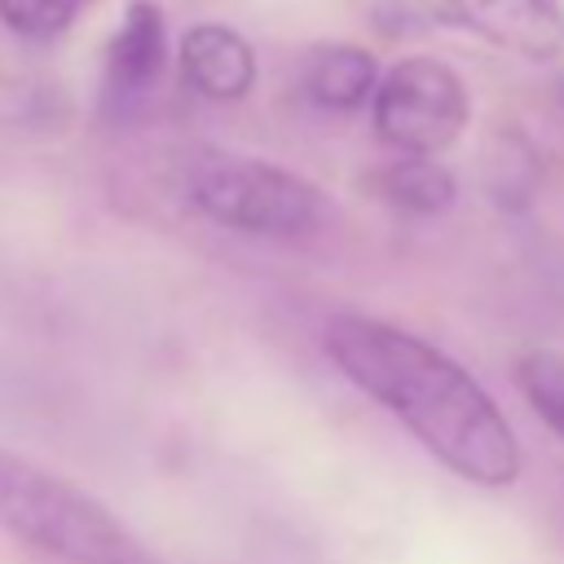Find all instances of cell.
Masks as SVG:
<instances>
[{
    "label": "cell",
    "instance_id": "8fae6325",
    "mask_svg": "<svg viewBox=\"0 0 564 564\" xmlns=\"http://www.w3.org/2000/svg\"><path fill=\"white\" fill-rule=\"evenodd\" d=\"M70 115L66 97L57 93V84H40L26 75H9L0 70V128H57Z\"/></svg>",
    "mask_w": 564,
    "mask_h": 564
},
{
    "label": "cell",
    "instance_id": "9c48e42d",
    "mask_svg": "<svg viewBox=\"0 0 564 564\" xmlns=\"http://www.w3.org/2000/svg\"><path fill=\"white\" fill-rule=\"evenodd\" d=\"M375 189H379L383 203H392L405 216H441L458 198L454 172L445 163H436V159H414V154L392 159L375 176Z\"/></svg>",
    "mask_w": 564,
    "mask_h": 564
},
{
    "label": "cell",
    "instance_id": "277c9868",
    "mask_svg": "<svg viewBox=\"0 0 564 564\" xmlns=\"http://www.w3.org/2000/svg\"><path fill=\"white\" fill-rule=\"evenodd\" d=\"M375 132L397 154L436 159L471 123V93L463 75L436 57L392 62L370 93Z\"/></svg>",
    "mask_w": 564,
    "mask_h": 564
},
{
    "label": "cell",
    "instance_id": "52a82bcc",
    "mask_svg": "<svg viewBox=\"0 0 564 564\" xmlns=\"http://www.w3.org/2000/svg\"><path fill=\"white\" fill-rule=\"evenodd\" d=\"M176 66L185 88L207 101H242L256 88V48L220 22H198L176 44Z\"/></svg>",
    "mask_w": 564,
    "mask_h": 564
},
{
    "label": "cell",
    "instance_id": "4fadbf2b",
    "mask_svg": "<svg viewBox=\"0 0 564 564\" xmlns=\"http://www.w3.org/2000/svg\"><path fill=\"white\" fill-rule=\"evenodd\" d=\"M97 0H0V22L22 35V40H57L66 35L84 9H93Z\"/></svg>",
    "mask_w": 564,
    "mask_h": 564
},
{
    "label": "cell",
    "instance_id": "ba28073f",
    "mask_svg": "<svg viewBox=\"0 0 564 564\" xmlns=\"http://www.w3.org/2000/svg\"><path fill=\"white\" fill-rule=\"evenodd\" d=\"M379 84V62L370 48L361 44H344V40H330V44H313L300 62V88L313 106L322 110H357L361 101H370Z\"/></svg>",
    "mask_w": 564,
    "mask_h": 564
},
{
    "label": "cell",
    "instance_id": "5bb4252c",
    "mask_svg": "<svg viewBox=\"0 0 564 564\" xmlns=\"http://www.w3.org/2000/svg\"><path fill=\"white\" fill-rule=\"evenodd\" d=\"M555 106H560V110H564V66H560V70H555Z\"/></svg>",
    "mask_w": 564,
    "mask_h": 564
},
{
    "label": "cell",
    "instance_id": "7a4b0ae2",
    "mask_svg": "<svg viewBox=\"0 0 564 564\" xmlns=\"http://www.w3.org/2000/svg\"><path fill=\"white\" fill-rule=\"evenodd\" d=\"M0 529L66 564H154L106 502L13 449H0Z\"/></svg>",
    "mask_w": 564,
    "mask_h": 564
},
{
    "label": "cell",
    "instance_id": "30bf717a",
    "mask_svg": "<svg viewBox=\"0 0 564 564\" xmlns=\"http://www.w3.org/2000/svg\"><path fill=\"white\" fill-rule=\"evenodd\" d=\"M516 388L533 405V414L564 441V352L533 348L516 361Z\"/></svg>",
    "mask_w": 564,
    "mask_h": 564
},
{
    "label": "cell",
    "instance_id": "3957f363",
    "mask_svg": "<svg viewBox=\"0 0 564 564\" xmlns=\"http://www.w3.org/2000/svg\"><path fill=\"white\" fill-rule=\"evenodd\" d=\"M181 194L203 220L251 238H295L326 216V194L313 181L238 150L189 154L181 167Z\"/></svg>",
    "mask_w": 564,
    "mask_h": 564
},
{
    "label": "cell",
    "instance_id": "7c38bea8",
    "mask_svg": "<svg viewBox=\"0 0 564 564\" xmlns=\"http://www.w3.org/2000/svg\"><path fill=\"white\" fill-rule=\"evenodd\" d=\"M485 185H489V194H494L502 207H511V212L529 207V198H533V189H538V159H533V150H529L516 132H507V137L494 145Z\"/></svg>",
    "mask_w": 564,
    "mask_h": 564
},
{
    "label": "cell",
    "instance_id": "5b68a950",
    "mask_svg": "<svg viewBox=\"0 0 564 564\" xmlns=\"http://www.w3.org/2000/svg\"><path fill=\"white\" fill-rule=\"evenodd\" d=\"M423 22L467 31L516 57H564V9L555 0H397Z\"/></svg>",
    "mask_w": 564,
    "mask_h": 564
},
{
    "label": "cell",
    "instance_id": "6da1fadb",
    "mask_svg": "<svg viewBox=\"0 0 564 564\" xmlns=\"http://www.w3.org/2000/svg\"><path fill=\"white\" fill-rule=\"evenodd\" d=\"M322 348L335 370L375 405H383L441 467L480 489L516 485V427L449 352L405 326L366 313L326 317Z\"/></svg>",
    "mask_w": 564,
    "mask_h": 564
},
{
    "label": "cell",
    "instance_id": "8992f818",
    "mask_svg": "<svg viewBox=\"0 0 564 564\" xmlns=\"http://www.w3.org/2000/svg\"><path fill=\"white\" fill-rule=\"evenodd\" d=\"M167 66V22L154 0H128L115 35L101 53V84H97V110L101 119L119 123L128 119L163 79Z\"/></svg>",
    "mask_w": 564,
    "mask_h": 564
}]
</instances>
